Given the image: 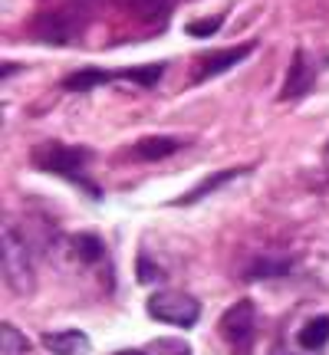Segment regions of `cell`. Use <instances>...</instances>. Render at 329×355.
Returning <instances> with one entry per match:
<instances>
[{"instance_id":"cell-17","label":"cell","mask_w":329,"mask_h":355,"mask_svg":"<svg viewBox=\"0 0 329 355\" xmlns=\"http://www.w3.org/2000/svg\"><path fill=\"white\" fill-rule=\"evenodd\" d=\"M122 76L132 79V83H139V86H155V83H158V76H162V63L139 66V69H126Z\"/></svg>"},{"instance_id":"cell-13","label":"cell","mask_w":329,"mask_h":355,"mask_svg":"<svg viewBox=\"0 0 329 355\" xmlns=\"http://www.w3.org/2000/svg\"><path fill=\"white\" fill-rule=\"evenodd\" d=\"M69 247H73V257L83 260V263H99L102 260V241L99 237H92V234H76V237H69Z\"/></svg>"},{"instance_id":"cell-16","label":"cell","mask_w":329,"mask_h":355,"mask_svg":"<svg viewBox=\"0 0 329 355\" xmlns=\"http://www.w3.org/2000/svg\"><path fill=\"white\" fill-rule=\"evenodd\" d=\"M290 273V260H257L247 270V279H270V277H283Z\"/></svg>"},{"instance_id":"cell-18","label":"cell","mask_w":329,"mask_h":355,"mask_svg":"<svg viewBox=\"0 0 329 355\" xmlns=\"http://www.w3.org/2000/svg\"><path fill=\"white\" fill-rule=\"evenodd\" d=\"M217 26H221V17H214V20H191L188 33L191 37H211V33H217Z\"/></svg>"},{"instance_id":"cell-20","label":"cell","mask_w":329,"mask_h":355,"mask_svg":"<svg viewBox=\"0 0 329 355\" xmlns=\"http://www.w3.org/2000/svg\"><path fill=\"white\" fill-rule=\"evenodd\" d=\"M99 0H73V7H79V10H92Z\"/></svg>"},{"instance_id":"cell-14","label":"cell","mask_w":329,"mask_h":355,"mask_svg":"<svg viewBox=\"0 0 329 355\" xmlns=\"http://www.w3.org/2000/svg\"><path fill=\"white\" fill-rule=\"evenodd\" d=\"M0 352L3 355H30V339L13 322H3L0 329Z\"/></svg>"},{"instance_id":"cell-22","label":"cell","mask_w":329,"mask_h":355,"mask_svg":"<svg viewBox=\"0 0 329 355\" xmlns=\"http://www.w3.org/2000/svg\"><path fill=\"white\" fill-rule=\"evenodd\" d=\"M119 355H145V352H139V349H126V352H119Z\"/></svg>"},{"instance_id":"cell-10","label":"cell","mask_w":329,"mask_h":355,"mask_svg":"<svg viewBox=\"0 0 329 355\" xmlns=\"http://www.w3.org/2000/svg\"><path fill=\"white\" fill-rule=\"evenodd\" d=\"M178 148H181V139H171V135H152V139L135 141L132 158H139V162H162V158H168V155H175Z\"/></svg>"},{"instance_id":"cell-2","label":"cell","mask_w":329,"mask_h":355,"mask_svg":"<svg viewBox=\"0 0 329 355\" xmlns=\"http://www.w3.org/2000/svg\"><path fill=\"white\" fill-rule=\"evenodd\" d=\"M86 158H89L86 148H66V145H60V141H47V145H40L37 152H33V162H37L43 171L69 178V181H76L79 188H86L92 198H99V188L89 184L86 178L79 175L83 165H86Z\"/></svg>"},{"instance_id":"cell-3","label":"cell","mask_w":329,"mask_h":355,"mask_svg":"<svg viewBox=\"0 0 329 355\" xmlns=\"http://www.w3.org/2000/svg\"><path fill=\"white\" fill-rule=\"evenodd\" d=\"M33 37L40 43H53V46H69L83 37V10H43L33 20Z\"/></svg>"},{"instance_id":"cell-9","label":"cell","mask_w":329,"mask_h":355,"mask_svg":"<svg viewBox=\"0 0 329 355\" xmlns=\"http://www.w3.org/2000/svg\"><path fill=\"white\" fill-rule=\"evenodd\" d=\"M119 7H126L135 20L142 24H164L168 13H171V0H115Z\"/></svg>"},{"instance_id":"cell-4","label":"cell","mask_w":329,"mask_h":355,"mask_svg":"<svg viewBox=\"0 0 329 355\" xmlns=\"http://www.w3.org/2000/svg\"><path fill=\"white\" fill-rule=\"evenodd\" d=\"M221 336L224 343L234 349V355H251L253 336H257V309H253L251 300H241L234 303L221 316Z\"/></svg>"},{"instance_id":"cell-12","label":"cell","mask_w":329,"mask_h":355,"mask_svg":"<svg viewBox=\"0 0 329 355\" xmlns=\"http://www.w3.org/2000/svg\"><path fill=\"white\" fill-rule=\"evenodd\" d=\"M326 343H329V316L310 319L303 326V332H300V345H303L306 352H319Z\"/></svg>"},{"instance_id":"cell-1","label":"cell","mask_w":329,"mask_h":355,"mask_svg":"<svg viewBox=\"0 0 329 355\" xmlns=\"http://www.w3.org/2000/svg\"><path fill=\"white\" fill-rule=\"evenodd\" d=\"M0 257H3V283H7V290L17 293V296H30V293L37 290V266H33L30 243L10 224H3Z\"/></svg>"},{"instance_id":"cell-21","label":"cell","mask_w":329,"mask_h":355,"mask_svg":"<svg viewBox=\"0 0 329 355\" xmlns=\"http://www.w3.org/2000/svg\"><path fill=\"white\" fill-rule=\"evenodd\" d=\"M270 355H296V352H287V349H273Z\"/></svg>"},{"instance_id":"cell-15","label":"cell","mask_w":329,"mask_h":355,"mask_svg":"<svg viewBox=\"0 0 329 355\" xmlns=\"http://www.w3.org/2000/svg\"><path fill=\"white\" fill-rule=\"evenodd\" d=\"M109 73H102V69H79V73H73V76L66 79L63 86L73 89V92H86V89L92 86H102V83H109Z\"/></svg>"},{"instance_id":"cell-6","label":"cell","mask_w":329,"mask_h":355,"mask_svg":"<svg viewBox=\"0 0 329 355\" xmlns=\"http://www.w3.org/2000/svg\"><path fill=\"white\" fill-rule=\"evenodd\" d=\"M251 53H253V43H244V46H230V50L204 56L201 66H198V73H194V83H204V79H214V76H221V73H228V69H234L241 60H247Z\"/></svg>"},{"instance_id":"cell-7","label":"cell","mask_w":329,"mask_h":355,"mask_svg":"<svg viewBox=\"0 0 329 355\" xmlns=\"http://www.w3.org/2000/svg\"><path fill=\"white\" fill-rule=\"evenodd\" d=\"M313 86V63H310V56L303 50L293 53L290 60V73H287V83L280 89V99H296V96H303L310 92Z\"/></svg>"},{"instance_id":"cell-11","label":"cell","mask_w":329,"mask_h":355,"mask_svg":"<svg viewBox=\"0 0 329 355\" xmlns=\"http://www.w3.org/2000/svg\"><path fill=\"white\" fill-rule=\"evenodd\" d=\"M247 168H224V171H214L211 178H204L201 184H194V188L185 194V198H178V204H194L201 201V198H208V194H214L217 188H224L228 181H234V178H241Z\"/></svg>"},{"instance_id":"cell-19","label":"cell","mask_w":329,"mask_h":355,"mask_svg":"<svg viewBox=\"0 0 329 355\" xmlns=\"http://www.w3.org/2000/svg\"><path fill=\"white\" fill-rule=\"evenodd\" d=\"M139 279L142 283H155V279H164V273L155 263H149V257H139Z\"/></svg>"},{"instance_id":"cell-5","label":"cell","mask_w":329,"mask_h":355,"mask_svg":"<svg viewBox=\"0 0 329 355\" xmlns=\"http://www.w3.org/2000/svg\"><path fill=\"white\" fill-rule=\"evenodd\" d=\"M149 316L158 322H168V326H178V329H188L198 322L201 306L188 293H155L149 300Z\"/></svg>"},{"instance_id":"cell-8","label":"cell","mask_w":329,"mask_h":355,"mask_svg":"<svg viewBox=\"0 0 329 355\" xmlns=\"http://www.w3.org/2000/svg\"><path fill=\"white\" fill-rule=\"evenodd\" d=\"M43 345L53 355H89V336L79 329H60V332H47Z\"/></svg>"}]
</instances>
